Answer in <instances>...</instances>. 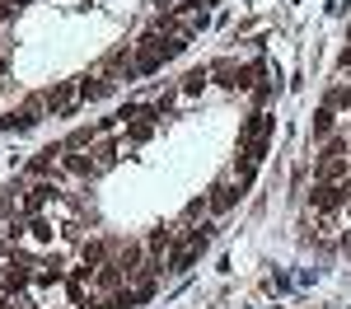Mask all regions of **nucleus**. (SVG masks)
I'll use <instances>...</instances> for the list:
<instances>
[{
    "instance_id": "obj_21",
    "label": "nucleus",
    "mask_w": 351,
    "mask_h": 309,
    "mask_svg": "<svg viewBox=\"0 0 351 309\" xmlns=\"http://www.w3.org/2000/svg\"><path fill=\"white\" fill-rule=\"evenodd\" d=\"M188 5H192V10H202V5H216V0H188Z\"/></svg>"
},
{
    "instance_id": "obj_17",
    "label": "nucleus",
    "mask_w": 351,
    "mask_h": 309,
    "mask_svg": "<svg viewBox=\"0 0 351 309\" xmlns=\"http://www.w3.org/2000/svg\"><path fill=\"white\" fill-rule=\"evenodd\" d=\"M324 103H328L332 112H337V108H351V84H347V80H337L332 89H328V99H324Z\"/></svg>"
},
{
    "instance_id": "obj_5",
    "label": "nucleus",
    "mask_w": 351,
    "mask_h": 309,
    "mask_svg": "<svg viewBox=\"0 0 351 309\" xmlns=\"http://www.w3.org/2000/svg\"><path fill=\"white\" fill-rule=\"evenodd\" d=\"M43 103H47V112L52 117H71L75 112V103H80V80H56L47 94H43Z\"/></svg>"
},
{
    "instance_id": "obj_22",
    "label": "nucleus",
    "mask_w": 351,
    "mask_h": 309,
    "mask_svg": "<svg viewBox=\"0 0 351 309\" xmlns=\"http://www.w3.org/2000/svg\"><path fill=\"white\" fill-rule=\"evenodd\" d=\"M342 249H347V253H351V234H347V239H342Z\"/></svg>"
},
{
    "instance_id": "obj_9",
    "label": "nucleus",
    "mask_w": 351,
    "mask_h": 309,
    "mask_svg": "<svg viewBox=\"0 0 351 309\" xmlns=\"http://www.w3.org/2000/svg\"><path fill=\"white\" fill-rule=\"evenodd\" d=\"M61 169H66V173H75V178H99V160H94V150H89V155L61 150Z\"/></svg>"
},
{
    "instance_id": "obj_24",
    "label": "nucleus",
    "mask_w": 351,
    "mask_h": 309,
    "mask_svg": "<svg viewBox=\"0 0 351 309\" xmlns=\"http://www.w3.org/2000/svg\"><path fill=\"white\" fill-rule=\"evenodd\" d=\"M347 211H351V197H347Z\"/></svg>"
},
{
    "instance_id": "obj_11",
    "label": "nucleus",
    "mask_w": 351,
    "mask_h": 309,
    "mask_svg": "<svg viewBox=\"0 0 351 309\" xmlns=\"http://www.w3.org/2000/svg\"><path fill=\"white\" fill-rule=\"evenodd\" d=\"M56 160H61V145H47V150H38V155L28 160V173H33V178H47V173H52L56 178Z\"/></svg>"
},
{
    "instance_id": "obj_23",
    "label": "nucleus",
    "mask_w": 351,
    "mask_h": 309,
    "mask_svg": "<svg viewBox=\"0 0 351 309\" xmlns=\"http://www.w3.org/2000/svg\"><path fill=\"white\" fill-rule=\"evenodd\" d=\"M0 309H10V305H5V291H0Z\"/></svg>"
},
{
    "instance_id": "obj_8",
    "label": "nucleus",
    "mask_w": 351,
    "mask_h": 309,
    "mask_svg": "<svg viewBox=\"0 0 351 309\" xmlns=\"http://www.w3.org/2000/svg\"><path fill=\"white\" fill-rule=\"evenodd\" d=\"M347 197H351V178L347 183H314V211L332 216L337 206H347Z\"/></svg>"
},
{
    "instance_id": "obj_1",
    "label": "nucleus",
    "mask_w": 351,
    "mask_h": 309,
    "mask_svg": "<svg viewBox=\"0 0 351 309\" xmlns=\"http://www.w3.org/2000/svg\"><path fill=\"white\" fill-rule=\"evenodd\" d=\"M211 80L239 94V89H253V80H263V66H234V61H216V66H211Z\"/></svg>"
},
{
    "instance_id": "obj_14",
    "label": "nucleus",
    "mask_w": 351,
    "mask_h": 309,
    "mask_svg": "<svg viewBox=\"0 0 351 309\" xmlns=\"http://www.w3.org/2000/svg\"><path fill=\"white\" fill-rule=\"evenodd\" d=\"M206 84H211V66H197V71H188V75H183V94H202V89H206Z\"/></svg>"
},
{
    "instance_id": "obj_4",
    "label": "nucleus",
    "mask_w": 351,
    "mask_h": 309,
    "mask_svg": "<svg viewBox=\"0 0 351 309\" xmlns=\"http://www.w3.org/2000/svg\"><path fill=\"white\" fill-rule=\"evenodd\" d=\"M56 197H61V193H56V183H47V178H43V183H33L28 193L14 197V216H28V221H33L43 206H52Z\"/></svg>"
},
{
    "instance_id": "obj_20",
    "label": "nucleus",
    "mask_w": 351,
    "mask_h": 309,
    "mask_svg": "<svg viewBox=\"0 0 351 309\" xmlns=\"http://www.w3.org/2000/svg\"><path fill=\"white\" fill-rule=\"evenodd\" d=\"M337 71H351V42L342 47V56H337Z\"/></svg>"
},
{
    "instance_id": "obj_6",
    "label": "nucleus",
    "mask_w": 351,
    "mask_h": 309,
    "mask_svg": "<svg viewBox=\"0 0 351 309\" xmlns=\"http://www.w3.org/2000/svg\"><path fill=\"white\" fill-rule=\"evenodd\" d=\"M243 193H248V188H243L239 178H220V183H211V193H206V206H211V216H225V211H234Z\"/></svg>"
},
{
    "instance_id": "obj_12",
    "label": "nucleus",
    "mask_w": 351,
    "mask_h": 309,
    "mask_svg": "<svg viewBox=\"0 0 351 309\" xmlns=\"http://www.w3.org/2000/svg\"><path fill=\"white\" fill-rule=\"evenodd\" d=\"M99 136H104V132H99V122H94V127H75V132L66 136L61 150H89V145H99Z\"/></svg>"
},
{
    "instance_id": "obj_15",
    "label": "nucleus",
    "mask_w": 351,
    "mask_h": 309,
    "mask_svg": "<svg viewBox=\"0 0 351 309\" xmlns=\"http://www.w3.org/2000/svg\"><path fill=\"white\" fill-rule=\"evenodd\" d=\"M253 173H258V160H253L248 150H239V155H234V178L248 188V183H253Z\"/></svg>"
},
{
    "instance_id": "obj_19",
    "label": "nucleus",
    "mask_w": 351,
    "mask_h": 309,
    "mask_svg": "<svg viewBox=\"0 0 351 309\" xmlns=\"http://www.w3.org/2000/svg\"><path fill=\"white\" fill-rule=\"evenodd\" d=\"M271 89H276V80H263L258 89H253V99H258V103H267V99H271Z\"/></svg>"
},
{
    "instance_id": "obj_3",
    "label": "nucleus",
    "mask_w": 351,
    "mask_h": 309,
    "mask_svg": "<svg viewBox=\"0 0 351 309\" xmlns=\"http://www.w3.org/2000/svg\"><path fill=\"white\" fill-rule=\"evenodd\" d=\"M38 277V262H28V258H10L5 262V272H0V291L5 295H24L28 286Z\"/></svg>"
},
{
    "instance_id": "obj_7",
    "label": "nucleus",
    "mask_w": 351,
    "mask_h": 309,
    "mask_svg": "<svg viewBox=\"0 0 351 309\" xmlns=\"http://www.w3.org/2000/svg\"><path fill=\"white\" fill-rule=\"evenodd\" d=\"M271 127H276V117L271 112H253L248 122L239 127V150H248V145H263V140H271Z\"/></svg>"
},
{
    "instance_id": "obj_16",
    "label": "nucleus",
    "mask_w": 351,
    "mask_h": 309,
    "mask_svg": "<svg viewBox=\"0 0 351 309\" xmlns=\"http://www.w3.org/2000/svg\"><path fill=\"white\" fill-rule=\"evenodd\" d=\"M332 122H337V112L324 103V108L314 112V140H328V136H332Z\"/></svg>"
},
{
    "instance_id": "obj_25",
    "label": "nucleus",
    "mask_w": 351,
    "mask_h": 309,
    "mask_svg": "<svg viewBox=\"0 0 351 309\" xmlns=\"http://www.w3.org/2000/svg\"><path fill=\"white\" fill-rule=\"evenodd\" d=\"M0 272H5V262H0Z\"/></svg>"
},
{
    "instance_id": "obj_13",
    "label": "nucleus",
    "mask_w": 351,
    "mask_h": 309,
    "mask_svg": "<svg viewBox=\"0 0 351 309\" xmlns=\"http://www.w3.org/2000/svg\"><path fill=\"white\" fill-rule=\"evenodd\" d=\"M112 80L108 75H94V80H80V103H94V99H108Z\"/></svg>"
},
{
    "instance_id": "obj_18",
    "label": "nucleus",
    "mask_w": 351,
    "mask_h": 309,
    "mask_svg": "<svg viewBox=\"0 0 351 309\" xmlns=\"http://www.w3.org/2000/svg\"><path fill=\"white\" fill-rule=\"evenodd\" d=\"M28 230H33V239H38V244H52V239H56V225L43 221V216H33V221H28Z\"/></svg>"
},
{
    "instance_id": "obj_2",
    "label": "nucleus",
    "mask_w": 351,
    "mask_h": 309,
    "mask_svg": "<svg viewBox=\"0 0 351 309\" xmlns=\"http://www.w3.org/2000/svg\"><path fill=\"white\" fill-rule=\"evenodd\" d=\"M43 112H47V103H43V94H33L24 108L14 112H0V132H33L38 122H43Z\"/></svg>"
},
{
    "instance_id": "obj_10",
    "label": "nucleus",
    "mask_w": 351,
    "mask_h": 309,
    "mask_svg": "<svg viewBox=\"0 0 351 309\" xmlns=\"http://www.w3.org/2000/svg\"><path fill=\"white\" fill-rule=\"evenodd\" d=\"M122 267L117 262H104V267H94V277H89V286L99 291V295H117V286H122Z\"/></svg>"
}]
</instances>
